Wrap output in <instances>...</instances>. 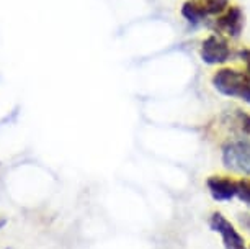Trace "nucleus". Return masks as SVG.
Masks as SVG:
<instances>
[{
  "label": "nucleus",
  "instance_id": "1a4fd4ad",
  "mask_svg": "<svg viewBox=\"0 0 250 249\" xmlns=\"http://www.w3.org/2000/svg\"><path fill=\"white\" fill-rule=\"evenodd\" d=\"M237 200L250 211V177H239Z\"/></svg>",
  "mask_w": 250,
  "mask_h": 249
},
{
  "label": "nucleus",
  "instance_id": "f8f14e48",
  "mask_svg": "<svg viewBox=\"0 0 250 249\" xmlns=\"http://www.w3.org/2000/svg\"><path fill=\"white\" fill-rule=\"evenodd\" d=\"M8 223V220L5 217H0V229H3L5 228V225Z\"/></svg>",
  "mask_w": 250,
  "mask_h": 249
},
{
  "label": "nucleus",
  "instance_id": "f257e3e1",
  "mask_svg": "<svg viewBox=\"0 0 250 249\" xmlns=\"http://www.w3.org/2000/svg\"><path fill=\"white\" fill-rule=\"evenodd\" d=\"M209 84L221 97L232 98L250 107V76L242 68L223 66L209 76Z\"/></svg>",
  "mask_w": 250,
  "mask_h": 249
},
{
  "label": "nucleus",
  "instance_id": "20e7f679",
  "mask_svg": "<svg viewBox=\"0 0 250 249\" xmlns=\"http://www.w3.org/2000/svg\"><path fill=\"white\" fill-rule=\"evenodd\" d=\"M198 56L205 66L209 68H223L228 66L232 58H235V49L232 48V41L211 31L200 41Z\"/></svg>",
  "mask_w": 250,
  "mask_h": 249
},
{
  "label": "nucleus",
  "instance_id": "6e6552de",
  "mask_svg": "<svg viewBox=\"0 0 250 249\" xmlns=\"http://www.w3.org/2000/svg\"><path fill=\"white\" fill-rule=\"evenodd\" d=\"M221 123L228 131V136H245L250 138V110L232 109L221 115Z\"/></svg>",
  "mask_w": 250,
  "mask_h": 249
},
{
  "label": "nucleus",
  "instance_id": "9b49d317",
  "mask_svg": "<svg viewBox=\"0 0 250 249\" xmlns=\"http://www.w3.org/2000/svg\"><path fill=\"white\" fill-rule=\"evenodd\" d=\"M235 223L239 225V228L245 234H250V211H240V213L235 215Z\"/></svg>",
  "mask_w": 250,
  "mask_h": 249
},
{
  "label": "nucleus",
  "instance_id": "423d86ee",
  "mask_svg": "<svg viewBox=\"0 0 250 249\" xmlns=\"http://www.w3.org/2000/svg\"><path fill=\"white\" fill-rule=\"evenodd\" d=\"M208 28L230 41H237L242 36L245 28V13L242 7L239 3H230L219 17H216L208 25Z\"/></svg>",
  "mask_w": 250,
  "mask_h": 249
},
{
  "label": "nucleus",
  "instance_id": "7ed1b4c3",
  "mask_svg": "<svg viewBox=\"0 0 250 249\" xmlns=\"http://www.w3.org/2000/svg\"><path fill=\"white\" fill-rule=\"evenodd\" d=\"M208 228L211 233L218 234L223 249H249V239L245 233L234 223L224 211L213 210L208 215Z\"/></svg>",
  "mask_w": 250,
  "mask_h": 249
},
{
  "label": "nucleus",
  "instance_id": "ddd939ff",
  "mask_svg": "<svg viewBox=\"0 0 250 249\" xmlns=\"http://www.w3.org/2000/svg\"><path fill=\"white\" fill-rule=\"evenodd\" d=\"M249 249H250V243H249Z\"/></svg>",
  "mask_w": 250,
  "mask_h": 249
},
{
  "label": "nucleus",
  "instance_id": "f03ea898",
  "mask_svg": "<svg viewBox=\"0 0 250 249\" xmlns=\"http://www.w3.org/2000/svg\"><path fill=\"white\" fill-rule=\"evenodd\" d=\"M219 161L224 172L250 177V138L226 136L219 143Z\"/></svg>",
  "mask_w": 250,
  "mask_h": 249
},
{
  "label": "nucleus",
  "instance_id": "9d476101",
  "mask_svg": "<svg viewBox=\"0 0 250 249\" xmlns=\"http://www.w3.org/2000/svg\"><path fill=\"white\" fill-rule=\"evenodd\" d=\"M235 59L242 64V69L250 76V46L242 45L235 48Z\"/></svg>",
  "mask_w": 250,
  "mask_h": 249
},
{
  "label": "nucleus",
  "instance_id": "39448f33",
  "mask_svg": "<svg viewBox=\"0 0 250 249\" xmlns=\"http://www.w3.org/2000/svg\"><path fill=\"white\" fill-rule=\"evenodd\" d=\"M230 3L232 0H185L180 7V15L191 26H208Z\"/></svg>",
  "mask_w": 250,
  "mask_h": 249
},
{
  "label": "nucleus",
  "instance_id": "0eeeda50",
  "mask_svg": "<svg viewBox=\"0 0 250 249\" xmlns=\"http://www.w3.org/2000/svg\"><path fill=\"white\" fill-rule=\"evenodd\" d=\"M205 187L209 199L216 204H230L237 200L239 177L229 172H214L206 176Z\"/></svg>",
  "mask_w": 250,
  "mask_h": 249
}]
</instances>
